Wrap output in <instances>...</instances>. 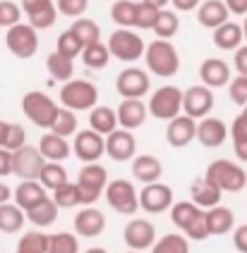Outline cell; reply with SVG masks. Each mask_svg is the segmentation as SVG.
Instances as JSON below:
<instances>
[{
    "label": "cell",
    "mask_w": 247,
    "mask_h": 253,
    "mask_svg": "<svg viewBox=\"0 0 247 253\" xmlns=\"http://www.w3.org/2000/svg\"><path fill=\"white\" fill-rule=\"evenodd\" d=\"M60 108L62 105H58L44 91H27L22 96V113L27 115V120H31V125H36L39 129L51 131L60 115Z\"/></svg>",
    "instance_id": "cell-1"
},
{
    "label": "cell",
    "mask_w": 247,
    "mask_h": 253,
    "mask_svg": "<svg viewBox=\"0 0 247 253\" xmlns=\"http://www.w3.org/2000/svg\"><path fill=\"white\" fill-rule=\"evenodd\" d=\"M144 62L146 70L161 77V79H171L180 72V55H178V50L171 41L156 39L154 43H149L144 53Z\"/></svg>",
    "instance_id": "cell-2"
},
{
    "label": "cell",
    "mask_w": 247,
    "mask_h": 253,
    "mask_svg": "<svg viewBox=\"0 0 247 253\" xmlns=\"http://www.w3.org/2000/svg\"><path fill=\"white\" fill-rule=\"evenodd\" d=\"M209 182H214L223 191V194H240L247 186V172L245 168H240L238 163L233 160H214L209 163L206 174H204Z\"/></svg>",
    "instance_id": "cell-3"
},
{
    "label": "cell",
    "mask_w": 247,
    "mask_h": 253,
    "mask_svg": "<svg viewBox=\"0 0 247 253\" xmlns=\"http://www.w3.org/2000/svg\"><path fill=\"white\" fill-rule=\"evenodd\" d=\"M60 103H62V108H67L72 113H79V110L91 113L99 103V88L87 79H72L60 88Z\"/></svg>",
    "instance_id": "cell-4"
},
{
    "label": "cell",
    "mask_w": 247,
    "mask_h": 253,
    "mask_svg": "<svg viewBox=\"0 0 247 253\" xmlns=\"http://www.w3.org/2000/svg\"><path fill=\"white\" fill-rule=\"evenodd\" d=\"M183 98H185V91H180L178 86H161L156 88L151 96H149V115L156 117V120H175L183 113Z\"/></svg>",
    "instance_id": "cell-5"
},
{
    "label": "cell",
    "mask_w": 247,
    "mask_h": 253,
    "mask_svg": "<svg viewBox=\"0 0 247 253\" xmlns=\"http://www.w3.org/2000/svg\"><path fill=\"white\" fill-rule=\"evenodd\" d=\"M108 50L120 62H137L139 57H144L146 43L132 29H116L108 39Z\"/></svg>",
    "instance_id": "cell-6"
},
{
    "label": "cell",
    "mask_w": 247,
    "mask_h": 253,
    "mask_svg": "<svg viewBox=\"0 0 247 253\" xmlns=\"http://www.w3.org/2000/svg\"><path fill=\"white\" fill-rule=\"evenodd\" d=\"M77 186L82 191V203L84 206H94L101 194H106L108 186V169L103 168L101 163H89L79 169L77 174Z\"/></svg>",
    "instance_id": "cell-7"
},
{
    "label": "cell",
    "mask_w": 247,
    "mask_h": 253,
    "mask_svg": "<svg viewBox=\"0 0 247 253\" xmlns=\"http://www.w3.org/2000/svg\"><path fill=\"white\" fill-rule=\"evenodd\" d=\"M5 45L19 60H31L39 53V31L31 24H17L5 31Z\"/></svg>",
    "instance_id": "cell-8"
},
{
    "label": "cell",
    "mask_w": 247,
    "mask_h": 253,
    "mask_svg": "<svg viewBox=\"0 0 247 253\" xmlns=\"http://www.w3.org/2000/svg\"><path fill=\"white\" fill-rule=\"evenodd\" d=\"M106 201L108 206L120 215H134L139 211V194L130 179H113L106 186Z\"/></svg>",
    "instance_id": "cell-9"
},
{
    "label": "cell",
    "mask_w": 247,
    "mask_h": 253,
    "mask_svg": "<svg viewBox=\"0 0 247 253\" xmlns=\"http://www.w3.org/2000/svg\"><path fill=\"white\" fill-rule=\"evenodd\" d=\"M123 239L127 244L130 251H151L154 244H156V227L151 220L146 217H132L130 222L123 229Z\"/></svg>",
    "instance_id": "cell-10"
},
{
    "label": "cell",
    "mask_w": 247,
    "mask_h": 253,
    "mask_svg": "<svg viewBox=\"0 0 247 253\" xmlns=\"http://www.w3.org/2000/svg\"><path fill=\"white\" fill-rule=\"evenodd\" d=\"M116 91L120 98H137L142 100L151 91V79L149 72L139 70V67H125L116 77Z\"/></svg>",
    "instance_id": "cell-11"
},
{
    "label": "cell",
    "mask_w": 247,
    "mask_h": 253,
    "mask_svg": "<svg viewBox=\"0 0 247 253\" xmlns=\"http://www.w3.org/2000/svg\"><path fill=\"white\" fill-rule=\"evenodd\" d=\"M214 88L204 84H194L185 88V98H183V115H187L192 120H204L214 110Z\"/></svg>",
    "instance_id": "cell-12"
},
{
    "label": "cell",
    "mask_w": 247,
    "mask_h": 253,
    "mask_svg": "<svg viewBox=\"0 0 247 253\" xmlns=\"http://www.w3.org/2000/svg\"><path fill=\"white\" fill-rule=\"evenodd\" d=\"M175 206V196H173V189L168 184L163 182H154V184H146L144 189L139 191V208L144 212H166L171 211Z\"/></svg>",
    "instance_id": "cell-13"
},
{
    "label": "cell",
    "mask_w": 247,
    "mask_h": 253,
    "mask_svg": "<svg viewBox=\"0 0 247 253\" xmlns=\"http://www.w3.org/2000/svg\"><path fill=\"white\" fill-rule=\"evenodd\" d=\"M72 153L79 158L84 165L89 163H99V158L106 153V136H101L94 129H82L72 141Z\"/></svg>",
    "instance_id": "cell-14"
},
{
    "label": "cell",
    "mask_w": 247,
    "mask_h": 253,
    "mask_svg": "<svg viewBox=\"0 0 247 253\" xmlns=\"http://www.w3.org/2000/svg\"><path fill=\"white\" fill-rule=\"evenodd\" d=\"M12 163H15V177H19L22 182L24 179H39V174H41V169L46 165V158L41 155L39 151V146H24V148H19L12 153Z\"/></svg>",
    "instance_id": "cell-15"
},
{
    "label": "cell",
    "mask_w": 247,
    "mask_h": 253,
    "mask_svg": "<svg viewBox=\"0 0 247 253\" xmlns=\"http://www.w3.org/2000/svg\"><path fill=\"white\" fill-rule=\"evenodd\" d=\"M19 5H22L24 14H27L29 24L36 31L51 29L56 24V19H58V5L53 0H22Z\"/></svg>",
    "instance_id": "cell-16"
},
{
    "label": "cell",
    "mask_w": 247,
    "mask_h": 253,
    "mask_svg": "<svg viewBox=\"0 0 247 253\" xmlns=\"http://www.w3.org/2000/svg\"><path fill=\"white\" fill-rule=\"evenodd\" d=\"M137 141L130 129H116L111 136H106V155L116 163H127L137 158Z\"/></svg>",
    "instance_id": "cell-17"
},
{
    "label": "cell",
    "mask_w": 247,
    "mask_h": 253,
    "mask_svg": "<svg viewBox=\"0 0 247 253\" xmlns=\"http://www.w3.org/2000/svg\"><path fill=\"white\" fill-rule=\"evenodd\" d=\"M194 139H197V120H192L187 115L175 117L166 126V141L171 148H185Z\"/></svg>",
    "instance_id": "cell-18"
},
{
    "label": "cell",
    "mask_w": 247,
    "mask_h": 253,
    "mask_svg": "<svg viewBox=\"0 0 247 253\" xmlns=\"http://www.w3.org/2000/svg\"><path fill=\"white\" fill-rule=\"evenodd\" d=\"M199 79L204 86L209 88H221V86H228L233 82L231 74V65L221 57H206L202 65H199Z\"/></svg>",
    "instance_id": "cell-19"
},
{
    "label": "cell",
    "mask_w": 247,
    "mask_h": 253,
    "mask_svg": "<svg viewBox=\"0 0 247 253\" xmlns=\"http://www.w3.org/2000/svg\"><path fill=\"white\" fill-rule=\"evenodd\" d=\"M103 229H106V215L99 208L84 206L82 211L74 215V234L94 239V237L103 234Z\"/></svg>",
    "instance_id": "cell-20"
},
{
    "label": "cell",
    "mask_w": 247,
    "mask_h": 253,
    "mask_svg": "<svg viewBox=\"0 0 247 253\" xmlns=\"http://www.w3.org/2000/svg\"><path fill=\"white\" fill-rule=\"evenodd\" d=\"M116 110H118L120 129H130V131H134V129H139V126L146 122L149 105H146L144 100H137V98H123Z\"/></svg>",
    "instance_id": "cell-21"
},
{
    "label": "cell",
    "mask_w": 247,
    "mask_h": 253,
    "mask_svg": "<svg viewBox=\"0 0 247 253\" xmlns=\"http://www.w3.org/2000/svg\"><path fill=\"white\" fill-rule=\"evenodd\" d=\"M226 139H228V126L223 120L209 115L197 122V141L204 148H221Z\"/></svg>",
    "instance_id": "cell-22"
},
{
    "label": "cell",
    "mask_w": 247,
    "mask_h": 253,
    "mask_svg": "<svg viewBox=\"0 0 247 253\" xmlns=\"http://www.w3.org/2000/svg\"><path fill=\"white\" fill-rule=\"evenodd\" d=\"M197 22L211 31H216L226 22H231V10H228L226 0H204L197 10Z\"/></svg>",
    "instance_id": "cell-23"
},
{
    "label": "cell",
    "mask_w": 247,
    "mask_h": 253,
    "mask_svg": "<svg viewBox=\"0 0 247 253\" xmlns=\"http://www.w3.org/2000/svg\"><path fill=\"white\" fill-rule=\"evenodd\" d=\"M189 196H192V203H197L202 211H211V208L221 206L223 191L214 182H209L206 177H197L189 184Z\"/></svg>",
    "instance_id": "cell-24"
},
{
    "label": "cell",
    "mask_w": 247,
    "mask_h": 253,
    "mask_svg": "<svg viewBox=\"0 0 247 253\" xmlns=\"http://www.w3.org/2000/svg\"><path fill=\"white\" fill-rule=\"evenodd\" d=\"M46 191H48V189H46L39 179H24V182L17 184L12 201H15L22 211L27 212V211L36 208L39 203H44L46 198H48V194H46Z\"/></svg>",
    "instance_id": "cell-25"
},
{
    "label": "cell",
    "mask_w": 247,
    "mask_h": 253,
    "mask_svg": "<svg viewBox=\"0 0 247 253\" xmlns=\"http://www.w3.org/2000/svg\"><path fill=\"white\" fill-rule=\"evenodd\" d=\"M132 177L137 179V182L146 184H154V182H161V177H163V165H161V160L156 155H137L134 160H132Z\"/></svg>",
    "instance_id": "cell-26"
},
{
    "label": "cell",
    "mask_w": 247,
    "mask_h": 253,
    "mask_svg": "<svg viewBox=\"0 0 247 253\" xmlns=\"http://www.w3.org/2000/svg\"><path fill=\"white\" fill-rule=\"evenodd\" d=\"M39 151L41 155L46 158V163H65L70 153H72V146H70V141L58 136V134H53V131H48L41 136L39 141Z\"/></svg>",
    "instance_id": "cell-27"
},
{
    "label": "cell",
    "mask_w": 247,
    "mask_h": 253,
    "mask_svg": "<svg viewBox=\"0 0 247 253\" xmlns=\"http://www.w3.org/2000/svg\"><path fill=\"white\" fill-rule=\"evenodd\" d=\"M89 129L99 131L101 136H111L116 129H120L118 110L108 108V105H96V108L89 113Z\"/></svg>",
    "instance_id": "cell-28"
},
{
    "label": "cell",
    "mask_w": 247,
    "mask_h": 253,
    "mask_svg": "<svg viewBox=\"0 0 247 253\" xmlns=\"http://www.w3.org/2000/svg\"><path fill=\"white\" fill-rule=\"evenodd\" d=\"M214 45L221 48V50H238L243 48V41H245V34H243V24H235V22H226L223 27H218L214 31Z\"/></svg>",
    "instance_id": "cell-29"
},
{
    "label": "cell",
    "mask_w": 247,
    "mask_h": 253,
    "mask_svg": "<svg viewBox=\"0 0 247 253\" xmlns=\"http://www.w3.org/2000/svg\"><path fill=\"white\" fill-rule=\"evenodd\" d=\"M206 222H209L211 237H223V234L233 232V227H235V215H233L231 208L216 206V208L206 211Z\"/></svg>",
    "instance_id": "cell-30"
},
{
    "label": "cell",
    "mask_w": 247,
    "mask_h": 253,
    "mask_svg": "<svg viewBox=\"0 0 247 253\" xmlns=\"http://www.w3.org/2000/svg\"><path fill=\"white\" fill-rule=\"evenodd\" d=\"M27 220V212L17 203H2L0 206V234H17L22 232Z\"/></svg>",
    "instance_id": "cell-31"
},
{
    "label": "cell",
    "mask_w": 247,
    "mask_h": 253,
    "mask_svg": "<svg viewBox=\"0 0 247 253\" xmlns=\"http://www.w3.org/2000/svg\"><path fill=\"white\" fill-rule=\"evenodd\" d=\"M58 203L53 201V196H48L44 201V203H39L36 208H31V211H27V220H29L34 227H51L56 225V220H58Z\"/></svg>",
    "instance_id": "cell-32"
},
{
    "label": "cell",
    "mask_w": 247,
    "mask_h": 253,
    "mask_svg": "<svg viewBox=\"0 0 247 253\" xmlns=\"http://www.w3.org/2000/svg\"><path fill=\"white\" fill-rule=\"evenodd\" d=\"M46 70H48V74L56 82H62V84H67V82L74 79V62L70 57L60 55L58 50H53L51 55L46 57Z\"/></svg>",
    "instance_id": "cell-33"
},
{
    "label": "cell",
    "mask_w": 247,
    "mask_h": 253,
    "mask_svg": "<svg viewBox=\"0 0 247 253\" xmlns=\"http://www.w3.org/2000/svg\"><path fill=\"white\" fill-rule=\"evenodd\" d=\"M111 19L118 29H132L137 27V2L132 0H116L111 5Z\"/></svg>",
    "instance_id": "cell-34"
},
{
    "label": "cell",
    "mask_w": 247,
    "mask_h": 253,
    "mask_svg": "<svg viewBox=\"0 0 247 253\" xmlns=\"http://www.w3.org/2000/svg\"><path fill=\"white\" fill-rule=\"evenodd\" d=\"M39 182L44 184L48 191H58L70 182V177H67V169L62 163H46L41 174H39Z\"/></svg>",
    "instance_id": "cell-35"
},
{
    "label": "cell",
    "mask_w": 247,
    "mask_h": 253,
    "mask_svg": "<svg viewBox=\"0 0 247 253\" xmlns=\"http://www.w3.org/2000/svg\"><path fill=\"white\" fill-rule=\"evenodd\" d=\"M202 212V208L197 206V203H192V201H178L173 208H171V222H173L180 232H185L192 222H194V217Z\"/></svg>",
    "instance_id": "cell-36"
},
{
    "label": "cell",
    "mask_w": 247,
    "mask_h": 253,
    "mask_svg": "<svg viewBox=\"0 0 247 253\" xmlns=\"http://www.w3.org/2000/svg\"><path fill=\"white\" fill-rule=\"evenodd\" d=\"M111 50H108V43H91L84 48L82 53V62L87 65L89 70H106L108 62H111Z\"/></svg>",
    "instance_id": "cell-37"
},
{
    "label": "cell",
    "mask_w": 247,
    "mask_h": 253,
    "mask_svg": "<svg viewBox=\"0 0 247 253\" xmlns=\"http://www.w3.org/2000/svg\"><path fill=\"white\" fill-rule=\"evenodd\" d=\"M70 31H72L74 36L82 41L84 48L91 45V43L101 41V29H99V24H96L94 19H89V17H79V19H74L72 27H70Z\"/></svg>",
    "instance_id": "cell-38"
},
{
    "label": "cell",
    "mask_w": 247,
    "mask_h": 253,
    "mask_svg": "<svg viewBox=\"0 0 247 253\" xmlns=\"http://www.w3.org/2000/svg\"><path fill=\"white\" fill-rule=\"evenodd\" d=\"M48 244H51V234L27 232V234L19 237L15 253H48Z\"/></svg>",
    "instance_id": "cell-39"
},
{
    "label": "cell",
    "mask_w": 247,
    "mask_h": 253,
    "mask_svg": "<svg viewBox=\"0 0 247 253\" xmlns=\"http://www.w3.org/2000/svg\"><path fill=\"white\" fill-rule=\"evenodd\" d=\"M178 31H180V19H178V14H175L173 10H161L159 19H156V27H154L156 39H161V41H171Z\"/></svg>",
    "instance_id": "cell-40"
},
{
    "label": "cell",
    "mask_w": 247,
    "mask_h": 253,
    "mask_svg": "<svg viewBox=\"0 0 247 253\" xmlns=\"http://www.w3.org/2000/svg\"><path fill=\"white\" fill-rule=\"evenodd\" d=\"M231 139H233V151L235 155L247 163V120L243 115H238L233 120V126H231Z\"/></svg>",
    "instance_id": "cell-41"
},
{
    "label": "cell",
    "mask_w": 247,
    "mask_h": 253,
    "mask_svg": "<svg viewBox=\"0 0 247 253\" xmlns=\"http://www.w3.org/2000/svg\"><path fill=\"white\" fill-rule=\"evenodd\" d=\"M53 201L58 203L60 211H70V208H77V206H84L82 203V191H79V186L77 182H67L62 189L58 191H53Z\"/></svg>",
    "instance_id": "cell-42"
},
{
    "label": "cell",
    "mask_w": 247,
    "mask_h": 253,
    "mask_svg": "<svg viewBox=\"0 0 247 253\" xmlns=\"http://www.w3.org/2000/svg\"><path fill=\"white\" fill-rule=\"evenodd\" d=\"M151 253H189V239L185 234H166L154 244Z\"/></svg>",
    "instance_id": "cell-43"
},
{
    "label": "cell",
    "mask_w": 247,
    "mask_h": 253,
    "mask_svg": "<svg viewBox=\"0 0 247 253\" xmlns=\"http://www.w3.org/2000/svg\"><path fill=\"white\" fill-rule=\"evenodd\" d=\"M77 115L72 110H67V108H60V115L58 120H56V125H53V134H58L62 139H70V136H77L79 134V129H77Z\"/></svg>",
    "instance_id": "cell-44"
},
{
    "label": "cell",
    "mask_w": 247,
    "mask_h": 253,
    "mask_svg": "<svg viewBox=\"0 0 247 253\" xmlns=\"http://www.w3.org/2000/svg\"><path fill=\"white\" fill-rule=\"evenodd\" d=\"M48 253H79V239H77V234H70V232L51 234Z\"/></svg>",
    "instance_id": "cell-45"
},
{
    "label": "cell",
    "mask_w": 247,
    "mask_h": 253,
    "mask_svg": "<svg viewBox=\"0 0 247 253\" xmlns=\"http://www.w3.org/2000/svg\"><path fill=\"white\" fill-rule=\"evenodd\" d=\"M22 5L15 0H0V27L12 29L17 24H22Z\"/></svg>",
    "instance_id": "cell-46"
},
{
    "label": "cell",
    "mask_w": 247,
    "mask_h": 253,
    "mask_svg": "<svg viewBox=\"0 0 247 253\" xmlns=\"http://www.w3.org/2000/svg\"><path fill=\"white\" fill-rule=\"evenodd\" d=\"M56 50H58L60 55L74 60L79 53H84V45H82V41H79L72 31L67 29V31H62V34L58 36V41H56Z\"/></svg>",
    "instance_id": "cell-47"
},
{
    "label": "cell",
    "mask_w": 247,
    "mask_h": 253,
    "mask_svg": "<svg viewBox=\"0 0 247 253\" xmlns=\"http://www.w3.org/2000/svg\"><path fill=\"white\" fill-rule=\"evenodd\" d=\"M161 10L156 5H149V2H137V29H151L156 27V19H159Z\"/></svg>",
    "instance_id": "cell-48"
},
{
    "label": "cell",
    "mask_w": 247,
    "mask_h": 253,
    "mask_svg": "<svg viewBox=\"0 0 247 253\" xmlns=\"http://www.w3.org/2000/svg\"><path fill=\"white\" fill-rule=\"evenodd\" d=\"M187 239L192 241H204V239H209L211 237V232H209V222H206V211H202L197 217H194V222L183 232Z\"/></svg>",
    "instance_id": "cell-49"
},
{
    "label": "cell",
    "mask_w": 247,
    "mask_h": 253,
    "mask_svg": "<svg viewBox=\"0 0 247 253\" xmlns=\"http://www.w3.org/2000/svg\"><path fill=\"white\" fill-rule=\"evenodd\" d=\"M56 5H58L60 14L72 17V19L84 17V12L89 10V0H56Z\"/></svg>",
    "instance_id": "cell-50"
},
{
    "label": "cell",
    "mask_w": 247,
    "mask_h": 253,
    "mask_svg": "<svg viewBox=\"0 0 247 253\" xmlns=\"http://www.w3.org/2000/svg\"><path fill=\"white\" fill-rule=\"evenodd\" d=\"M27 146V129L22 125H12L10 122V129H7V139H5V146L2 148H7V151H19V148H24Z\"/></svg>",
    "instance_id": "cell-51"
},
{
    "label": "cell",
    "mask_w": 247,
    "mask_h": 253,
    "mask_svg": "<svg viewBox=\"0 0 247 253\" xmlns=\"http://www.w3.org/2000/svg\"><path fill=\"white\" fill-rule=\"evenodd\" d=\"M228 96H231V100L235 103V105L247 108V77L235 74V79L228 84Z\"/></svg>",
    "instance_id": "cell-52"
},
{
    "label": "cell",
    "mask_w": 247,
    "mask_h": 253,
    "mask_svg": "<svg viewBox=\"0 0 247 253\" xmlns=\"http://www.w3.org/2000/svg\"><path fill=\"white\" fill-rule=\"evenodd\" d=\"M15 172V163H12V151L0 148V177H10Z\"/></svg>",
    "instance_id": "cell-53"
},
{
    "label": "cell",
    "mask_w": 247,
    "mask_h": 253,
    "mask_svg": "<svg viewBox=\"0 0 247 253\" xmlns=\"http://www.w3.org/2000/svg\"><path fill=\"white\" fill-rule=\"evenodd\" d=\"M233 246L240 253H247V225L235 227V232H233Z\"/></svg>",
    "instance_id": "cell-54"
},
{
    "label": "cell",
    "mask_w": 247,
    "mask_h": 253,
    "mask_svg": "<svg viewBox=\"0 0 247 253\" xmlns=\"http://www.w3.org/2000/svg\"><path fill=\"white\" fill-rule=\"evenodd\" d=\"M235 72L238 74H243V77H247V45H243V48H238L235 50Z\"/></svg>",
    "instance_id": "cell-55"
},
{
    "label": "cell",
    "mask_w": 247,
    "mask_h": 253,
    "mask_svg": "<svg viewBox=\"0 0 247 253\" xmlns=\"http://www.w3.org/2000/svg\"><path fill=\"white\" fill-rule=\"evenodd\" d=\"M171 5L178 12H192V10H199L202 0H171Z\"/></svg>",
    "instance_id": "cell-56"
},
{
    "label": "cell",
    "mask_w": 247,
    "mask_h": 253,
    "mask_svg": "<svg viewBox=\"0 0 247 253\" xmlns=\"http://www.w3.org/2000/svg\"><path fill=\"white\" fill-rule=\"evenodd\" d=\"M231 14H245L247 17V0H226Z\"/></svg>",
    "instance_id": "cell-57"
},
{
    "label": "cell",
    "mask_w": 247,
    "mask_h": 253,
    "mask_svg": "<svg viewBox=\"0 0 247 253\" xmlns=\"http://www.w3.org/2000/svg\"><path fill=\"white\" fill-rule=\"evenodd\" d=\"M12 196H15V189H10L5 182H0V206H2V203H10Z\"/></svg>",
    "instance_id": "cell-58"
},
{
    "label": "cell",
    "mask_w": 247,
    "mask_h": 253,
    "mask_svg": "<svg viewBox=\"0 0 247 253\" xmlns=\"http://www.w3.org/2000/svg\"><path fill=\"white\" fill-rule=\"evenodd\" d=\"M7 129H10V122L0 120V148L5 146V139H7Z\"/></svg>",
    "instance_id": "cell-59"
},
{
    "label": "cell",
    "mask_w": 247,
    "mask_h": 253,
    "mask_svg": "<svg viewBox=\"0 0 247 253\" xmlns=\"http://www.w3.org/2000/svg\"><path fill=\"white\" fill-rule=\"evenodd\" d=\"M144 2H149V5H156L159 10H163V7H166V5H168L171 0H144Z\"/></svg>",
    "instance_id": "cell-60"
},
{
    "label": "cell",
    "mask_w": 247,
    "mask_h": 253,
    "mask_svg": "<svg viewBox=\"0 0 247 253\" xmlns=\"http://www.w3.org/2000/svg\"><path fill=\"white\" fill-rule=\"evenodd\" d=\"M82 253H108V251L101 249V246H91V249H87V251H82Z\"/></svg>",
    "instance_id": "cell-61"
},
{
    "label": "cell",
    "mask_w": 247,
    "mask_h": 253,
    "mask_svg": "<svg viewBox=\"0 0 247 253\" xmlns=\"http://www.w3.org/2000/svg\"><path fill=\"white\" fill-rule=\"evenodd\" d=\"M243 34H245V43H247V17H245V22H243Z\"/></svg>",
    "instance_id": "cell-62"
},
{
    "label": "cell",
    "mask_w": 247,
    "mask_h": 253,
    "mask_svg": "<svg viewBox=\"0 0 247 253\" xmlns=\"http://www.w3.org/2000/svg\"><path fill=\"white\" fill-rule=\"evenodd\" d=\"M240 115H243V117H245V120H247V108H243V113H240Z\"/></svg>",
    "instance_id": "cell-63"
},
{
    "label": "cell",
    "mask_w": 247,
    "mask_h": 253,
    "mask_svg": "<svg viewBox=\"0 0 247 253\" xmlns=\"http://www.w3.org/2000/svg\"><path fill=\"white\" fill-rule=\"evenodd\" d=\"M127 253H142V251H127Z\"/></svg>",
    "instance_id": "cell-64"
}]
</instances>
